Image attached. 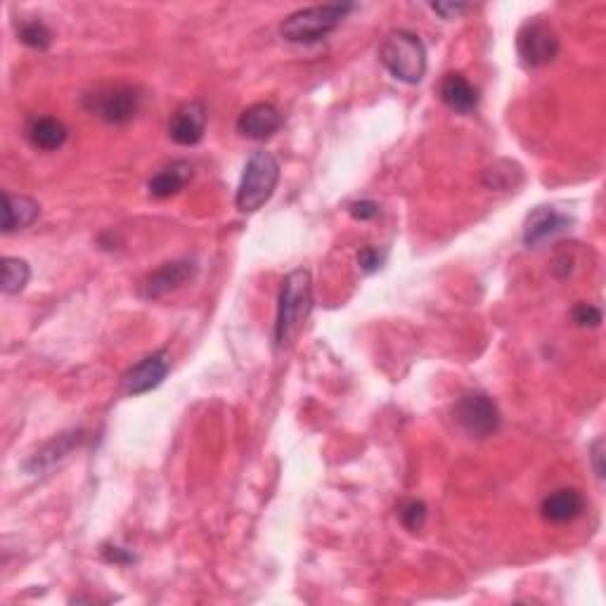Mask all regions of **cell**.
Listing matches in <instances>:
<instances>
[{"label": "cell", "mask_w": 606, "mask_h": 606, "mask_svg": "<svg viewBox=\"0 0 606 606\" xmlns=\"http://www.w3.org/2000/svg\"><path fill=\"white\" fill-rule=\"evenodd\" d=\"M313 311V280L308 270H292L282 280L280 299H277V318H275V346L287 351L299 337L306 325L308 315Z\"/></svg>", "instance_id": "1"}, {"label": "cell", "mask_w": 606, "mask_h": 606, "mask_svg": "<svg viewBox=\"0 0 606 606\" xmlns=\"http://www.w3.org/2000/svg\"><path fill=\"white\" fill-rule=\"evenodd\" d=\"M356 10L351 3H332V5H313V8L296 10L287 15L280 24V36L289 43L313 45L325 41L341 27L348 12Z\"/></svg>", "instance_id": "2"}, {"label": "cell", "mask_w": 606, "mask_h": 606, "mask_svg": "<svg viewBox=\"0 0 606 606\" xmlns=\"http://www.w3.org/2000/svg\"><path fill=\"white\" fill-rule=\"evenodd\" d=\"M379 62L396 81L417 86L427 74V48L412 31H391L379 45Z\"/></svg>", "instance_id": "3"}, {"label": "cell", "mask_w": 606, "mask_h": 606, "mask_svg": "<svg viewBox=\"0 0 606 606\" xmlns=\"http://www.w3.org/2000/svg\"><path fill=\"white\" fill-rule=\"evenodd\" d=\"M280 183V161L266 150H256L244 166L235 204L242 214H256L263 204L270 202Z\"/></svg>", "instance_id": "4"}, {"label": "cell", "mask_w": 606, "mask_h": 606, "mask_svg": "<svg viewBox=\"0 0 606 606\" xmlns=\"http://www.w3.org/2000/svg\"><path fill=\"white\" fill-rule=\"evenodd\" d=\"M81 105L90 114L105 121V124L126 126L131 124L135 116H138L140 107H143V95H140V90L128 86L100 88L95 93L83 95Z\"/></svg>", "instance_id": "5"}, {"label": "cell", "mask_w": 606, "mask_h": 606, "mask_svg": "<svg viewBox=\"0 0 606 606\" xmlns=\"http://www.w3.org/2000/svg\"><path fill=\"white\" fill-rule=\"evenodd\" d=\"M517 50L521 62L526 67L538 69V67H547L557 60L559 50H562V43H559L557 31H554L550 24L543 22L540 17L528 19L524 27L519 29L517 34Z\"/></svg>", "instance_id": "6"}, {"label": "cell", "mask_w": 606, "mask_h": 606, "mask_svg": "<svg viewBox=\"0 0 606 606\" xmlns=\"http://www.w3.org/2000/svg\"><path fill=\"white\" fill-rule=\"evenodd\" d=\"M455 422L472 438H488L500 429V410L486 393H467L453 408Z\"/></svg>", "instance_id": "7"}, {"label": "cell", "mask_w": 606, "mask_h": 606, "mask_svg": "<svg viewBox=\"0 0 606 606\" xmlns=\"http://www.w3.org/2000/svg\"><path fill=\"white\" fill-rule=\"evenodd\" d=\"M197 275V263L188 261V259H178V261H169L161 263L157 270L147 273L138 285V294L143 296L145 301H157L164 299L166 294L176 292L183 285H188L192 277Z\"/></svg>", "instance_id": "8"}, {"label": "cell", "mask_w": 606, "mask_h": 606, "mask_svg": "<svg viewBox=\"0 0 606 606\" xmlns=\"http://www.w3.org/2000/svg\"><path fill=\"white\" fill-rule=\"evenodd\" d=\"M171 372V356L166 351H154L152 356H145L140 363L128 367L121 377V391L126 396H143L159 389L164 379Z\"/></svg>", "instance_id": "9"}, {"label": "cell", "mask_w": 606, "mask_h": 606, "mask_svg": "<svg viewBox=\"0 0 606 606\" xmlns=\"http://www.w3.org/2000/svg\"><path fill=\"white\" fill-rule=\"evenodd\" d=\"M573 225V218L557 211L554 206H538L528 214L524 223V244L528 249H538L543 244L557 240Z\"/></svg>", "instance_id": "10"}, {"label": "cell", "mask_w": 606, "mask_h": 606, "mask_svg": "<svg viewBox=\"0 0 606 606\" xmlns=\"http://www.w3.org/2000/svg\"><path fill=\"white\" fill-rule=\"evenodd\" d=\"M206 133V107L204 102H183L169 121V138L180 147H195L204 140Z\"/></svg>", "instance_id": "11"}, {"label": "cell", "mask_w": 606, "mask_h": 606, "mask_svg": "<svg viewBox=\"0 0 606 606\" xmlns=\"http://www.w3.org/2000/svg\"><path fill=\"white\" fill-rule=\"evenodd\" d=\"M285 124V116L270 102H256L237 119V133L249 140H268Z\"/></svg>", "instance_id": "12"}, {"label": "cell", "mask_w": 606, "mask_h": 606, "mask_svg": "<svg viewBox=\"0 0 606 606\" xmlns=\"http://www.w3.org/2000/svg\"><path fill=\"white\" fill-rule=\"evenodd\" d=\"M585 512V498L576 488H559L540 505V517L550 524H569Z\"/></svg>", "instance_id": "13"}, {"label": "cell", "mask_w": 606, "mask_h": 606, "mask_svg": "<svg viewBox=\"0 0 606 606\" xmlns=\"http://www.w3.org/2000/svg\"><path fill=\"white\" fill-rule=\"evenodd\" d=\"M438 93H441L443 105L453 109L455 114H472L479 107V90L460 72H450L443 76Z\"/></svg>", "instance_id": "14"}, {"label": "cell", "mask_w": 606, "mask_h": 606, "mask_svg": "<svg viewBox=\"0 0 606 606\" xmlns=\"http://www.w3.org/2000/svg\"><path fill=\"white\" fill-rule=\"evenodd\" d=\"M27 140L41 152H57L67 143L69 131L55 116H34L27 124Z\"/></svg>", "instance_id": "15"}, {"label": "cell", "mask_w": 606, "mask_h": 606, "mask_svg": "<svg viewBox=\"0 0 606 606\" xmlns=\"http://www.w3.org/2000/svg\"><path fill=\"white\" fill-rule=\"evenodd\" d=\"M41 216V206L36 199L24 195H12V192H3V232L12 235V232L29 228L36 218Z\"/></svg>", "instance_id": "16"}, {"label": "cell", "mask_w": 606, "mask_h": 606, "mask_svg": "<svg viewBox=\"0 0 606 606\" xmlns=\"http://www.w3.org/2000/svg\"><path fill=\"white\" fill-rule=\"evenodd\" d=\"M190 180H192V166L188 161H173V164L164 166L159 173H154L150 183H147V190H150V197L154 199H169L173 195H178Z\"/></svg>", "instance_id": "17"}, {"label": "cell", "mask_w": 606, "mask_h": 606, "mask_svg": "<svg viewBox=\"0 0 606 606\" xmlns=\"http://www.w3.org/2000/svg\"><path fill=\"white\" fill-rule=\"evenodd\" d=\"M81 431H72V434H60L55 438V441H50L48 446H45L41 453L34 455V460L27 462L29 472H38V469L45 467H53L57 460H62V457H67L72 450L81 443Z\"/></svg>", "instance_id": "18"}, {"label": "cell", "mask_w": 606, "mask_h": 606, "mask_svg": "<svg viewBox=\"0 0 606 606\" xmlns=\"http://www.w3.org/2000/svg\"><path fill=\"white\" fill-rule=\"evenodd\" d=\"M3 275H0V287H3V294H19L24 292V287L29 285L31 277V268L24 259H17V256H5L3 259Z\"/></svg>", "instance_id": "19"}, {"label": "cell", "mask_w": 606, "mask_h": 606, "mask_svg": "<svg viewBox=\"0 0 606 606\" xmlns=\"http://www.w3.org/2000/svg\"><path fill=\"white\" fill-rule=\"evenodd\" d=\"M17 36L27 48L34 50H48L53 43V31L45 27L41 19H29V22L19 24Z\"/></svg>", "instance_id": "20"}, {"label": "cell", "mask_w": 606, "mask_h": 606, "mask_svg": "<svg viewBox=\"0 0 606 606\" xmlns=\"http://www.w3.org/2000/svg\"><path fill=\"white\" fill-rule=\"evenodd\" d=\"M398 519H401V524L408 528V531L415 533L424 526V521H427V505H424L422 500L403 502L401 509H398Z\"/></svg>", "instance_id": "21"}, {"label": "cell", "mask_w": 606, "mask_h": 606, "mask_svg": "<svg viewBox=\"0 0 606 606\" xmlns=\"http://www.w3.org/2000/svg\"><path fill=\"white\" fill-rule=\"evenodd\" d=\"M571 320L578 327H590L592 330V327L602 325V311L597 306H592V303H578V306H573Z\"/></svg>", "instance_id": "22"}, {"label": "cell", "mask_w": 606, "mask_h": 606, "mask_svg": "<svg viewBox=\"0 0 606 606\" xmlns=\"http://www.w3.org/2000/svg\"><path fill=\"white\" fill-rule=\"evenodd\" d=\"M386 261V251L377 249V247H363L358 251V266L365 273H377L379 268L384 266Z\"/></svg>", "instance_id": "23"}, {"label": "cell", "mask_w": 606, "mask_h": 606, "mask_svg": "<svg viewBox=\"0 0 606 606\" xmlns=\"http://www.w3.org/2000/svg\"><path fill=\"white\" fill-rule=\"evenodd\" d=\"M379 204L372 202V199H360V202H353L351 206H348V214H351V218H356V221L365 223V221H375V218L379 216Z\"/></svg>", "instance_id": "24"}, {"label": "cell", "mask_w": 606, "mask_h": 606, "mask_svg": "<svg viewBox=\"0 0 606 606\" xmlns=\"http://www.w3.org/2000/svg\"><path fill=\"white\" fill-rule=\"evenodd\" d=\"M102 559L109 564H119V566H128L135 562V554L128 552L126 547H119V545H105L102 547Z\"/></svg>", "instance_id": "25"}, {"label": "cell", "mask_w": 606, "mask_h": 606, "mask_svg": "<svg viewBox=\"0 0 606 606\" xmlns=\"http://www.w3.org/2000/svg\"><path fill=\"white\" fill-rule=\"evenodd\" d=\"M604 453H606V443L604 438L599 436L595 443L590 446V462H592V472H595V476L599 481H604L606 476V467H604Z\"/></svg>", "instance_id": "26"}, {"label": "cell", "mask_w": 606, "mask_h": 606, "mask_svg": "<svg viewBox=\"0 0 606 606\" xmlns=\"http://www.w3.org/2000/svg\"><path fill=\"white\" fill-rule=\"evenodd\" d=\"M431 10L436 12V15H441L443 19H457L464 12L472 10V5L467 3H431Z\"/></svg>", "instance_id": "27"}]
</instances>
